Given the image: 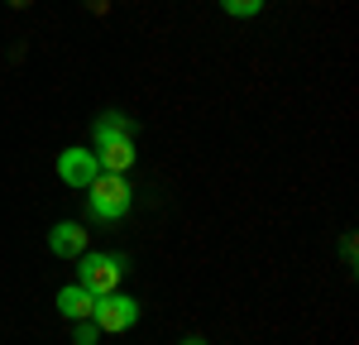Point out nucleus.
<instances>
[{"label": "nucleus", "instance_id": "nucleus-4", "mask_svg": "<svg viewBox=\"0 0 359 345\" xmlns=\"http://www.w3.org/2000/svg\"><path fill=\"white\" fill-rule=\"evenodd\" d=\"M57 177L67 182V187H91L96 177H101V163H96V154L91 149H82V144H72V149H62L57 154Z\"/></svg>", "mask_w": 359, "mask_h": 345}, {"label": "nucleus", "instance_id": "nucleus-5", "mask_svg": "<svg viewBox=\"0 0 359 345\" xmlns=\"http://www.w3.org/2000/svg\"><path fill=\"white\" fill-rule=\"evenodd\" d=\"M96 163H101V172H130L139 158V144L135 140H101L96 149Z\"/></svg>", "mask_w": 359, "mask_h": 345}, {"label": "nucleus", "instance_id": "nucleus-2", "mask_svg": "<svg viewBox=\"0 0 359 345\" xmlns=\"http://www.w3.org/2000/svg\"><path fill=\"white\" fill-rule=\"evenodd\" d=\"M125 259L120 255H101V250H86L77 255V283L91 292V297H101V292H115V288L125 283Z\"/></svg>", "mask_w": 359, "mask_h": 345}, {"label": "nucleus", "instance_id": "nucleus-9", "mask_svg": "<svg viewBox=\"0 0 359 345\" xmlns=\"http://www.w3.org/2000/svg\"><path fill=\"white\" fill-rule=\"evenodd\" d=\"M225 15H235V20H254L259 10H264V0H221Z\"/></svg>", "mask_w": 359, "mask_h": 345}, {"label": "nucleus", "instance_id": "nucleus-11", "mask_svg": "<svg viewBox=\"0 0 359 345\" xmlns=\"http://www.w3.org/2000/svg\"><path fill=\"white\" fill-rule=\"evenodd\" d=\"M177 345H206V341H201V336H187V341H177Z\"/></svg>", "mask_w": 359, "mask_h": 345}, {"label": "nucleus", "instance_id": "nucleus-10", "mask_svg": "<svg viewBox=\"0 0 359 345\" xmlns=\"http://www.w3.org/2000/svg\"><path fill=\"white\" fill-rule=\"evenodd\" d=\"M96 336H101V326H96V321H77V331H72V345H96Z\"/></svg>", "mask_w": 359, "mask_h": 345}, {"label": "nucleus", "instance_id": "nucleus-8", "mask_svg": "<svg viewBox=\"0 0 359 345\" xmlns=\"http://www.w3.org/2000/svg\"><path fill=\"white\" fill-rule=\"evenodd\" d=\"M57 312L67 316V321H86V316H91V302H96V297H91V292H86L82 283H72V288H57Z\"/></svg>", "mask_w": 359, "mask_h": 345}, {"label": "nucleus", "instance_id": "nucleus-3", "mask_svg": "<svg viewBox=\"0 0 359 345\" xmlns=\"http://www.w3.org/2000/svg\"><path fill=\"white\" fill-rule=\"evenodd\" d=\"M86 321H96L101 331H111V336H120V331H130V326H139V302L130 297V292H101L96 302H91V316Z\"/></svg>", "mask_w": 359, "mask_h": 345}, {"label": "nucleus", "instance_id": "nucleus-6", "mask_svg": "<svg viewBox=\"0 0 359 345\" xmlns=\"http://www.w3.org/2000/svg\"><path fill=\"white\" fill-rule=\"evenodd\" d=\"M48 250H53L57 259L86 255V226H82V221H57V226L48 230Z\"/></svg>", "mask_w": 359, "mask_h": 345}, {"label": "nucleus", "instance_id": "nucleus-1", "mask_svg": "<svg viewBox=\"0 0 359 345\" xmlns=\"http://www.w3.org/2000/svg\"><path fill=\"white\" fill-rule=\"evenodd\" d=\"M135 211V187L125 172H101L91 187H86V216L101 221V226H115Z\"/></svg>", "mask_w": 359, "mask_h": 345}, {"label": "nucleus", "instance_id": "nucleus-7", "mask_svg": "<svg viewBox=\"0 0 359 345\" xmlns=\"http://www.w3.org/2000/svg\"><path fill=\"white\" fill-rule=\"evenodd\" d=\"M91 135H96V144L101 140H139V125L125 111H101L96 125H91Z\"/></svg>", "mask_w": 359, "mask_h": 345}]
</instances>
